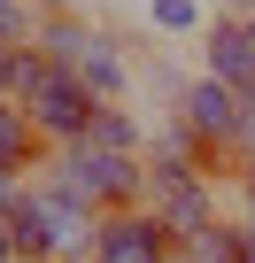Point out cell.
Listing matches in <instances>:
<instances>
[{"mask_svg":"<svg viewBox=\"0 0 255 263\" xmlns=\"http://www.w3.org/2000/svg\"><path fill=\"white\" fill-rule=\"evenodd\" d=\"M93 209L77 201V194H62L47 171L24 186V201L8 209V240H16V263H85V248H93Z\"/></svg>","mask_w":255,"mask_h":263,"instance_id":"cell-1","label":"cell"},{"mask_svg":"<svg viewBox=\"0 0 255 263\" xmlns=\"http://www.w3.org/2000/svg\"><path fill=\"white\" fill-rule=\"evenodd\" d=\"M16 108L31 116V132L47 140V155L85 147V132H93V116H101V101H93L62 62H47L39 47H24V62H16Z\"/></svg>","mask_w":255,"mask_h":263,"instance_id":"cell-2","label":"cell"},{"mask_svg":"<svg viewBox=\"0 0 255 263\" xmlns=\"http://www.w3.org/2000/svg\"><path fill=\"white\" fill-rule=\"evenodd\" d=\"M47 178H54L62 194H77L93 217H124V209H147V155L70 147V155H47Z\"/></svg>","mask_w":255,"mask_h":263,"instance_id":"cell-3","label":"cell"},{"mask_svg":"<svg viewBox=\"0 0 255 263\" xmlns=\"http://www.w3.org/2000/svg\"><path fill=\"white\" fill-rule=\"evenodd\" d=\"M147 217L186 248V240L224 224V178L193 171V163H147Z\"/></svg>","mask_w":255,"mask_h":263,"instance_id":"cell-4","label":"cell"},{"mask_svg":"<svg viewBox=\"0 0 255 263\" xmlns=\"http://www.w3.org/2000/svg\"><path fill=\"white\" fill-rule=\"evenodd\" d=\"M85 263H178V240H170L147 209H124V217H101V224H93Z\"/></svg>","mask_w":255,"mask_h":263,"instance_id":"cell-5","label":"cell"},{"mask_svg":"<svg viewBox=\"0 0 255 263\" xmlns=\"http://www.w3.org/2000/svg\"><path fill=\"white\" fill-rule=\"evenodd\" d=\"M193 70L217 78V85H232V93H255V31H247V16H209Z\"/></svg>","mask_w":255,"mask_h":263,"instance_id":"cell-6","label":"cell"},{"mask_svg":"<svg viewBox=\"0 0 255 263\" xmlns=\"http://www.w3.org/2000/svg\"><path fill=\"white\" fill-rule=\"evenodd\" d=\"M0 171H8V178H39L47 171V140L31 132V116L16 101H0Z\"/></svg>","mask_w":255,"mask_h":263,"instance_id":"cell-7","label":"cell"},{"mask_svg":"<svg viewBox=\"0 0 255 263\" xmlns=\"http://www.w3.org/2000/svg\"><path fill=\"white\" fill-rule=\"evenodd\" d=\"M209 16H217V0H140V31L147 39H193L201 47Z\"/></svg>","mask_w":255,"mask_h":263,"instance_id":"cell-8","label":"cell"},{"mask_svg":"<svg viewBox=\"0 0 255 263\" xmlns=\"http://www.w3.org/2000/svg\"><path fill=\"white\" fill-rule=\"evenodd\" d=\"M85 147H108V155H147V116H140L132 101L101 108V116H93V132H85Z\"/></svg>","mask_w":255,"mask_h":263,"instance_id":"cell-9","label":"cell"},{"mask_svg":"<svg viewBox=\"0 0 255 263\" xmlns=\"http://www.w3.org/2000/svg\"><path fill=\"white\" fill-rule=\"evenodd\" d=\"M232 201H240L232 217H255V163H240V171H232Z\"/></svg>","mask_w":255,"mask_h":263,"instance_id":"cell-10","label":"cell"},{"mask_svg":"<svg viewBox=\"0 0 255 263\" xmlns=\"http://www.w3.org/2000/svg\"><path fill=\"white\" fill-rule=\"evenodd\" d=\"M232 263H255V217H232Z\"/></svg>","mask_w":255,"mask_h":263,"instance_id":"cell-11","label":"cell"},{"mask_svg":"<svg viewBox=\"0 0 255 263\" xmlns=\"http://www.w3.org/2000/svg\"><path fill=\"white\" fill-rule=\"evenodd\" d=\"M31 8H39V16H85L93 0H31Z\"/></svg>","mask_w":255,"mask_h":263,"instance_id":"cell-12","label":"cell"},{"mask_svg":"<svg viewBox=\"0 0 255 263\" xmlns=\"http://www.w3.org/2000/svg\"><path fill=\"white\" fill-rule=\"evenodd\" d=\"M24 186H31V178H8V171H0V217H8V209L24 201Z\"/></svg>","mask_w":255,"mask_h":263,"instance_id":"cell-13","label":"cell"},{"mask_svg":"<svg viewBox=\"0 0 255 263\" xmlns=\"http://www.w3.org/2000/svg\"><path fill=\"white\" fill-rule=\"evenodd\" d=\"M0 263H16V240H8V217H0Z\"/></svg>","mask_w":255,"mask_h":263,"instance_id":"cell-14","label":"cell"},{"mask_svg":"<svg viewBox=\"0 0 255 263\" xmlns=\"http://www.w3.org/2000/svg\"><path fill=\"white\" fill-rule=\"evenodd\" d=\"M16 8H24V0H0V24H8V16H16Z\"/></svg>","mask_w":255,"mask_h":263,"instance_id":"cell-15","label":"cell"},{"mask_svg":"<svg viewBox=\"0 0 255 263\" xmlns=\"http://www.w3.org/2000/svg\"><path fill=\"white\" fill-rule=\"evenodd\" d=\"M247 108H255V93H247Z\"/></svg>","mask_w":255,"mask_h":263,"instance_id":"cell-16","label":"cell"},{"mask_svg":"<svg viewBox=\"0 0 255 263\" xmlns=\"http://www.w3.org/2000/svg\"><path fill=\"white\" fill-rule=\"evenodd\" d=\"M247 31H255V24H247Z\"/></svg>","mask_w":255,"mask_h":263,"instance_id":"cell-17","label":"cell"}]
</instances>
